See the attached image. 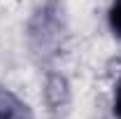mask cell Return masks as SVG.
<instances>
[{
	"label": "cell",
	"mask_w": 121,
	"mask_h": 119,
	"mask_svg": "<svg viewBox=\"0 0 121 119\" xmlns=\"http://www.w3.org/2000/svg\"><path fill=\"white\" fill-rule=\"evenodd\" d=\"M0 119H33V112L12 89L0 87Z\"/></svg>",
	"instance_id": "1"
},
{
	"label": "cell",
	"mask_w": 121,
	"mask_h": 119,
	"mask_svg": "<svg viewBox=\"0 0 121 119\" xmlns=\"http://www.w3.org/2000/svg\"><path fill=\"white\" fill-rule=\"evenodd\" d=\"M107 26L112 30V35L121 40V0H112L107 9Z\"/></svg>",
	"instance_id": "2"
},
{
	"label": "cell",
	"mask_w": 121,
	"mask_h": 119,
	"mask_svg": "<svg viewBox=\"0 0 121 119\" xmlns=\"http://www.w3.org/2000/svg\"><path fill=\"white\" fill-rule=\"evenodd\" d=\"M112 110H114V117L121 119V77L114 87V103H112Z\"/></svg>",
	"instance_id": "3"
}]
</instances>
